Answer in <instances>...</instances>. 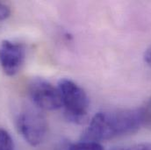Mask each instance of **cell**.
Returning a JSON list of instances; mask_svg holds the SVG:
<instances>
[{
	"label": "cell",
	"mask_w": 151,
	"mask_h": 150,
	"mask_svg": "<svg viewBox=\"0 0 151 150\" xmlns=\"http://www.w3.org/2000/svg\"><path fill=\"white\" fill-rule=\"evenodd\" d=\"M143 125L142 109L97 113L83 134L85 141H107L137 132Z\"/></svg>",
	"instance_id": "6da1fadb"
},
{
	"label": "cell",
	"mask_w": 151,
	"mask_h": 150,
	"mask_svg": "<svg viewBox=\"0 0 151 150\" xmlns=\"http://www.w3.org/2000/svg\"><path fill=\"white\" fill-rule=\"evenodd\" d=\"M57 88L68 119L75 123L82 122L89 109V99L84 90L70 79H61Z\"/></svg>",
	"instance_id": "7a4b0ae2"
},
{
	"label": "cell",
	"mask_w": 151,
	"mask_h": 150,
	"mask_svg": "<svg viewBox=\"0 0 151 150\" xmlns=\"http://www.w3.org/2000/svg\"><path fill=\"white\" fill-rule=\"evenodd\" d=\"M16 125L23 139L32 147L40 145L45 139L47 122L37 108L27 107L18 114Z\"/></svg>",
	"instance_id": "3957f363"
},
{
	"label": "cell",
	"mask_w": 151,
	"mask_h": 150,
	"mask_svg": "<svg viewBox=\"0 0 151 150\" xmlns=\"http://www.w3.org/2000/svg\"><path fill=\"white\" fill-rule=\"evenodd\" d=\"M28 91L33 103L39 109L55 111L63 106L58 88H55L43 78L32 79L28 86Z\"/></svg>",
	"instance_id": "277c9868"
},
{
	"label": "cell",
	"mask_w": 151,
	"mask_h": 150,
	"mask_svg": "<svg viewBox=\"0 0 151 150\" xmlns=\"http://www.w3.org/2000/svg\"><path fill=\"white\" fill-rule=\"evenodd\" d=\"M26 46L23 43L4 39L0 43V66L9 76L21 70L26 60Z\"/></svg>",
	"instance_id": "5b68a950"
},
{
	"label": "cell",
	"mask_w": 151,
	"mask_h": 150,
	"mask_svg": "<svg viewBox=\"0 0 151 150\" xmlns=\"http://www.w3.org/2000/svg\"><path fill=\"white\" fill-rule=\"evenodd\" d=\"M70 150H104V149L97 141H83L70 146Z\"/></svg>",
	"instance_id": "8992f818"
},
{
	"label": "cell",
	"mask_w": 151,
	"mask_h": 150,
	"mask_svg": "<svg viewBox=\"0 0 151 150\" xmlns=\"http://www.w3.org/2000/svg\"><path fill=\"white\" fill-rule=\"evenodd\" d=\"M0 150H14L12 138L4 128H0Z\"/></svg>",
	"instance_id": "52a82bcc"
},
{
	"label": "cell",
	"mask_w": 151,
	"mask_h": 150,
	"mask_svg": "<svg viewBox=\"0 0 151 150\" xmlns=\"http://www.w3.org/2000/svg\"><path fill=\"white\" fill-rule=\"evenodd\" d=\"M141 109L143 116V125L151 126V99Z\"/></svg>",
	"instance_id": "ba28073f"
},
{
	"label": "cell",
	"mask_w": 151,
	"mask_h": 150,
	"mask_svg": "<svg viewBox=\"0 0 151 150\" xmlns=\"http://www.w3.org/2000/svg\"><path fill=\"white\" fill-rule=\"evenodd\" d=\"M113 150H151V142L141 143V144L131 146L129 148H123V149L119 148V149H115Z\"/></svg>",
	"instance_id": "9c48e42d"
},
{
	"label": "cell",
	"mask_w": 151,
	"mask_h": 150,
	"mask_svg": "<svg viewBox=\"0 0 151 150\" xmlns=\"http://www.w3.org/2000/svg\"><path fill=\"white\" fill-rule=\"evenodd\" d=\"M10 14H11L10 7L7 4L0 2V22L5 20L10 16Z\"/></svg>",
	"instance_id": "30bf717a"
},
{
	"label": "cell",
	"mask_w": 151,
	"mask_h": 150,
	"mask_svg": "<svg viewBox=\"0 0 151 150\" xmlns=\"http://www.w3.org/2000/svg\"><path fill=\"white\" fill-rule=\"evenodd\" d=\"M144 61L145 62L151 67V45L146 49L145 53H144Z\"/></svg>",
	"instance_id": "8fae6325"
}]
</instances>
